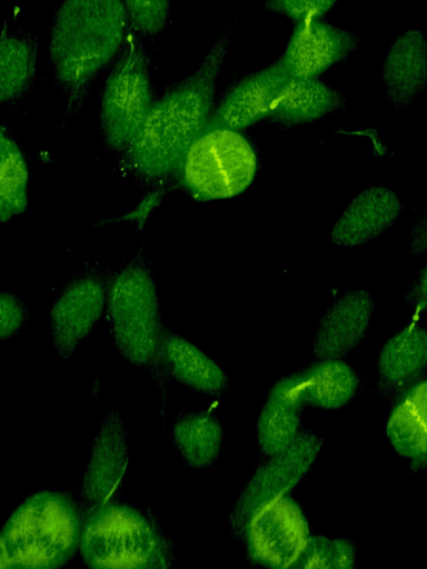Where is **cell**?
<instances>
[{
  "mask_svg": "<svg viewBox=\"0 0 427 569\" xmlns=\"http://www.w3.org/2000/svg\"><path fill=\"white\" fill-rule=\"evenodd\" d=\"M232 22L210 47L199 67L157 98L129 147L121 168L147 188H160L178 176L192 142L214 112L217 79L230 46Z\"/></svg>",
  "mask_w": 427,
  "mask_h": 569,
  "instance_id": "6da1fadb",
  "label": "cell"
},
{
  "mask_svg": "<svg viewBox=\"0 0 427 569\" xmlns=\"http://www.w3.org/2000/svg\"><path fill=\"white\" fill-rule=\"evenodd\" d=\"M129 20L123 0H64L49 32L54 82L66 100L64 120L82 108L96 76L118 57Z\"/></svg>",
  "mask_w": 427,
  "mask_h": 569,
  "instance_id": "7a4b0ae2",
  "label": "cell"
},
{
  "mask_svg": "<svg viewBox=\"0 0 427 569\" xmlns=\"http://www.w3.org/2000/svg\"><path fill=\"white\" fill-rule=\"evenodd\" d=\"M106 317L119 353L149 371L165 392L169 378L162 359L166 328L156 281L143 250L111 278Z\"/></svg>",
  "mask_w": 427,
  "mask_h": 569,
  "instance_id": "3957f363",
  "label": "cell"
},
{
  "mask_svg": "<svg viewBox=\"0 0 427 569\" xmlns=\"http://www.w3.org/2000/svg\"><path fill=\"white\" fill-rule=\"evenodd\" d=\"M83 516L66 493L41 490L7 519L0 538V568H58L79 550Z\"/></svg>",
  "mask_w": 427,
  "mask_h": 569,
  "instance_id": "277c9868",
  "label": "cell"
},
{
  "mask_svg": "<svg viewBox=\"0 0 427 569\" xmlns=\"http://www.w3.org/2000/svg\"><path fill=\"white\" fill-rule=\"evenodd\" d=\"M79 550L90 568L163 569L176 562L175 545L157 518L116 500L83 515Z\"/></svg>",
  "mask_w": 427,
  "mask_h": 569,
  "instance_id": "5b68a950",
  "label": "cell"
},
{
  "mask_svg": "<svg viewBox=\"0 0 427 569\" xmlns=\"http://www.w3.org/2000/svg\"><path fill=\"white\" fill-rule=\"evenodd\" d=\"M147 41L129 27L100 91L101 140L107 151L116 157L132 142L156 100Z\"/></svg>",
  "mask_w": 427,
  "mask_h": 569,
  "instance_id": "8992f818",
  "label": "cell"
},
{
  "mask_svg": "<svg viewBox=\"0 0 427 569\" xmlns=\"http://www.w3.org/2000/svg\"><path fill=\"white\" fill-rule=\"evenodd\" d=\"M256 169V152L238 130L210 129L190 146L180 178L193 198L221 200L245 191Z\"/></svg>",
  "mask_w": 427,
  "mask_h": 569,
  "instance_id": "52a82bcc",
  "label": "cell"
},
{
  "mask_svg": "<svg viewBox=\"0 0 427 569\" xmlns=\"http://www.w3.org/2000/svg\"><path fill=\"white\" fill-rule=\"evenodd\" d=\"M310 536L302 508L286 495L254 511L231 537L251 565L285 569L296 567Z\"/></svg>",
  "mask_w": 427,
  "mask_h": 569,
  "instance_id": "ba28073f",
  "label": "cell"
},
{
  "mask_svg": "<svg viewBox=\"0 0 427 569\" xmlns=\"http://www.w3.org/2000/svg\"><path fill=\"white\" fill-rule=\"evenodd\" d=\"M321 447L322 439L317 433L302 430L287 449L261 459L231 508L230 535L234 536L254 511L288 495L310 471Z\"/></svg>",
  "mask_w": 427,
  "mask_h": 569,
  "instance_id": "9c48e42d",
  "label": "cell"
},
{
  "mask_svg": "<svg viewBox=\"0 0 427 569\" xmlns=\"http://www.w3.org/2000/svg\"><path fill=\"white\" fill-rule=\"evenodd\" d=\"M111 278L100 268L77 272L58 290L50 308L53 347L62 360L70 359L106 309Z\"/></svg>",
  "mask_w": 427,
  "mask_h": 569,
  "instance_id": "30bf717a",
  "label": "cell"
},
{
  "mask_svg": "<svg viewBox=\"0 0 427 569\" xmlns=\"http://www.w3.org/2000/svg\"><path fill=\"white\" fill-rule=\"evenodd\" d=\"M128 466L126 425L113 409L101 421L78 489L82 516L116 499L122 490Z\"/></svg>",
  "mask_w": 427,
  "mask_h": 569,
  "instance_id": "8fae6325",
  "label": "cell"
},
{
  "mask_svg": "<svg viewBox=\"0 0 427 569\" xmlns=\"http://www.w3.org/2000/svg\"><path fill=\"white\" fill-rule=\"evenodd\" d=\"M359 42L354 32L310 18L295 23L280 60L290 77L317 78L347 59Z\"/></svg>",
  "mask_w": 427,
  "mask_h": 569,
  "instance_id": "7c38bea8",
  "label": "cell"
},
{
  "mask_svg": "<svg viewBox=\"0 0 427 569\" xmlns=\"http://www.w3.org/2000/svg\"><path fill=\"white\" fill-rule=\"evenodd\" d=\"M281 60L240 78L214 110L205 130H240L268 118L289 79Z\"/></svg>",
  "mask_w": 427,
  "mask_h": 569,
  "instance_id": "4fadbf2b",
  "label": "cell"
},
{
  "mask_svg": "<svg viewBox=\"0 0 427 569\" xmlns=\"http://www.w3.org/2000/svg\"><path fill=\"white\" fill-rule=\"evenodd\" d=\"M375 308L367 290L349 291L337 298L320 317L311 345L317 360L341 359L365 339Z\"/></svg>",
  "mask_w": 427,
  "mask_h": 569,
  "instance_id": "5bb4252c",
  "label": "cell"
},
{
  "mask_svg": "<svg viewBox=\"0 0 427 569\" xmlns=\"http://www.w3.org/2000/svg\"><path fill=\"white\" fill-rule=\"evenodd\" d=\"M376 393L395 400L427 377V329L410 323L393 335L376 359Z\"/></svg>",
  "mask_w": 427,
  "mask_h": 569,
  "instance_id": "9a60e30c",
  "label": "cell"
},
{
  "mask_svg": "<svg viewBox=\"0 0 427 569\" xmlns=\"http://www.w3.org/2000/svg\"><path fill=\"white\" fill-rule=\"evenodd\" d=\"M398 196L386 187H369L346 207L330 230L336 246L357 247L396 223L404 211Z\"/></svg>",
  "mask_w": 427,
  "mask_h": 569,
  "instance_id": "2e32d148",
  "label": "cell"
},
{
  "mask_svg": "<svg viewBox=\"0 0 427 569\" xmlns=\"http://www.w3.org/2000/svg\"><path fill=\"white\" fill-rule=\"evenodd\" d=\"M380 83L387 99L407 108L427 86V39L410 29L391 43L380 69Z\"/></svg>",
  "mask_w": 427,
  "mask_h": 569,
  "instance_id": "e0dca14e",
  "label": "cell"
},
{
  "mask_svg": "<svg viewBox=\"0 0 427 569\" xmlns=\"http://www.w3.org/2000/svg\"><path fill=\"white\" fill-rule=\"evenodd\" d=\"M292 375L300 402L305 407L324 410L349 406L364 385L360 373L341 359H316Z\"/></svg>",
  "mask_w": 427,
  "mask_h": 569,
  "instance_id": "ac0fdd59",
  "label": "cell"
},
{
  "mask_svg": "<svg viewBox=\"0 0 427 569\" xmlns=\"http://www.w3.org/2000/svg\"><path fill=\"white\" fill-rule=\"evenodd\" d=\"M304 409L295 390L292 373L271 386L257 420L261 459L276 456L297 439L302 431Z\"/></svg>",
  "mask_w": 427,
  "mask_h": 569,
  "instance_id": "d6986e66",
  "label": "cell"
},
{
  "mask_svg": "<svg viewBox=\"0 0 427 569\" xmlns=\"http://www.w3.org/2000/svg\"><path fill=\"white\" fill-rule=\"evenodd\" d=\"M346 97L318 78L289 77L280 90L268 119L280 127L314 122L344 109Z\"/></svg>",
  "mask_w": 427,
  "mask_h": 569,
  "instance_id": "ffe728a7",
  "label": "cell"
},
{
  "mask_svg": "<svg viewBox=\"0 0 427 569\" xmlns=\"http://www.w3.org/2000/svg\"><path fill=\"white\" fill-rule=\"evenodd\" d=\"M162 359L169 378L209 395L220 396L229 388L226 372L189 340L166 328Z\"/></svg>",
  "mask_w": 427,
  "mask_h": 569,
  "instance_id": "44dd1931",
  "label": "cell"
},
{
  "mask_svg": "<svg viewBox=\"0 0 427 569\" xmlns=\"http://www.w3.org/2000/svg\"><path fill=\"white\" fill-rule=\"evenodd\" d=\"M40 38L32 32L3 28L0 42V99L14 108L30 90L39 54Z\"/></svg>",
  "mask_w": 427,
  "mask_h": 569,
  "instance_id": "7402d4cb",
  "label": "cell"
},
{
  "mask_svg": "<svg viewBox=\"0 0 427 569\" xmlns=\"http://www.w3.org/2000/svg\"><path fill=\"white\" fill-rule=\"evenodd\" d=\"M171 438L187 465L207 469L219 457L224 427L211 412H187L173 420Z\"/></svg>",
  "mask_w": 427,
  "mask_h": 569,
  "instance_id": "603a6c76",
  "label": "cell"
},
{
  "mask_svg": "<svg viewBox=\"0 0 427 569\" xmlns=\"http://www.w3.org/2000/svg\"><path fill=\"white\" fill-rule=\"evenodd\" d=\"M29 173L26 160L9 130L1 126L0 219L2 223L22 213L28 206Z\"/></svg>",
  "mask_w": 427,
  "mask_h": 569,
  "instance_id": "cb8c5ba5",
  "label": "cell"
},
{
  "mask_svg": "<svg viewBox=\"0 0 427 569\" xmlns=\"http://www.w3.org/2000/svg\"><path fill=\"white\" fill-rule=\"evenodd\" d=\"M395 400L403 429L418 452L409 462V469L420 472L427 468V379L411 386Z\"/></svg>",
  "mask_w": 427,
  "mask_h": 569,
  "instance_id": "d4e9b609",
  "label": "cell"
},
{
  "mask_svg": "<svg viewBox=\"0 0 427 569\" xmlns=\"http://www.w3.org/2000/svg\"><path fill=\"white\" fill-rule=\"evenodd\" d=\"M356 558V546L350 539L311 535L295 568L351 569Z\"/></svg>",
  "mask_w": 427,
  "mask_h": 569,
  "instance_id": "484cf974",
  "label": "cell"
},
{
  "mask_svg": "<svg viewBox=\"0 0 427 569\" xmlns=\"http://www.w3.org/2000/svg\"><path fill=\"white\" fill-rule=\"evenodd\" d=\"M129 27L150 40L167 24L170 0H123Z\"/></svg>",
  "mask_w": 427,
  "mask_h": 569,
  "instance_id": "4316f807",
  "label": "cell"
},
{
  "mask_svg": "<svg viewBox=\"0 0 427 569\" xmlns=\"http://www.w3.org/2000/svg\"><path fill=\"white\" fill-rule=\"evenodd\" d=\"M339 0H264V10L286 17L294 23L325 16Z\"/></svg>",
  "mask_w": 427,
  "mask_h": 569,
  "instance_id": "83f0119b",
  "label": "cell"
},
{
  "mask_svg": "<svg viewBox=\"0 0 427 569\" xmlns=\"http://www.w3.org/2000/svg\"><path fill=\"white\" fill-rule=\"evenodd\" d=\"M28 310L24 303L8 291L0 293V337L9 338L16 335L26 323Z\"/></svg>",
  "mask_w": 427,
  "mask_h": 569,
  "instance_id": "f1b7e54d",
  "label": "cell"
},
{
  "mask_svg": "<svg viewBox=\"0 0 427 569\" xmlns=\"http://www.w3.org/2000/svg\"><path fill=\"white\" fill-rule=\"evenodd\" d=\"M405 300L414 306L417 311L427 309V264L417 273L416 279L409 286Z\"/></svg>",
  "mask_w": 427,
  "mask_h": 569,
  "instance_id": "f546056e",
  "label": "cell"
},
{
  "mask_svg": "<svg viewBox=\"0 0 427 569\" xmlns=\"http://www.w3.org/2000/svg\"><path fill=\"white\" fill-rule=\"evenodd\" d=\"M408 250L413 256H419L427 251V208H425L410 230Z\"/></svg>",
  "mask_w": 427,
  "mask_h": 569,
  "instance_id": "4dcf8cb0",
  "label": "cell"
}]
</instances>
